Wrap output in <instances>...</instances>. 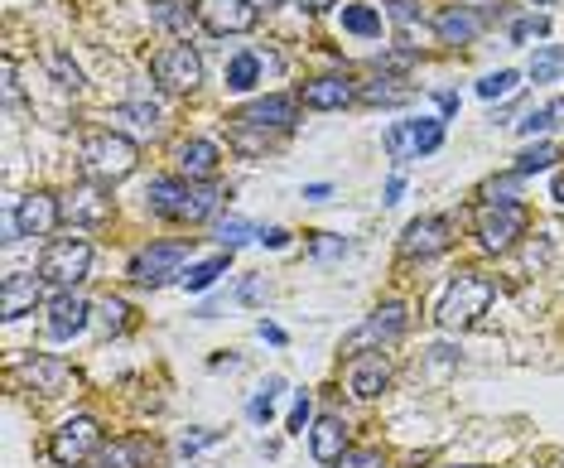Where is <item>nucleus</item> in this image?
Masks as SVG:
<instances>
[{
    "mask_svg": "<svg viewBox=\"0 0 564 468\" xmlns=\"http://www.w3.org/2000/svg\"><path fill=\"white\" fill-rule=\"evenodd\" d=\"M145 198H150V213H160V218L203 222L208 213H217L222 189L217 184H188V179H155L145 189Z\"/></svg>",
    "mask_w": 564,
    "mask_h": 468,
    "instance_id": "2",
    "label": "nucleus"
},
{
    "mask_svg": "<svg viewBox=\"0 0 564 468\" xmlns=\"http://www.w3.org/2000/svg\"><path fill=\"white\" fill-rule=\"evenodd\" d=\"M126 300H102L97 304V324H102V333H121L126 329Z\"/></svg>",
    "mask_w": 564,
    "mask_h": 468,
    "instance_id": "33",
    "label": "nucleus"
},
{
    "mask_svg": "<svg viewBox=\"0 0 564 468\" xmlns=\"http://www.w3.org/2000/svg\"><path fill=\"white\" fill-rule=\"evenodd\" d=\"M560 68H564V49H555V44H550V49H540V54L531 58V78H536V83H550Z\"/></svg>",
    "mask_w": 564,
    "mask_h": 468,
    "instance_id": "32",
    "label": "nucleus"
},
{
    "mask_svg": "<svg viewBox=\"0 0 564 468\" xmlns=\"http://www.w3.org/2000/svg\"><path fill=\"white\" fill-rule=\"evenodd\" d=\"M295 116H299V107H295V97H256L251 107H242L232 121L237 126H256V131H290L295 126Z\"/></svg>",
    "mask_w": 564,
    "mask_h": 468,
    "instance_id": "15",
    "label": "nucleus"
},
{
    "mask_svg": "<svg viewBox=\"0 0 564 468\" xmlns=\"http://www.w3.org/2000/svg\"><path fill=\"white\" fill-rule=\"evenodd\" d=\"M516 184H521V174L511 169L507 179H492V184H487L483 198H487V203H516V198H511V193H516Z\"/></svg>",
    "mask_w": 564,
    "mask_h": 468,
    "instance_id": "37",
    "label": "nucleus"
},
{
    "mask_svg": "<svg viewBox=\"0 0 564 468\" xmlns=\"http://www.w3.org/2000/svg\"><path fill=\"white\" fill-rule=\"evenodd\" d=\"M362 97H367V102H401L405 92H401V87H386V83H372V87H367V92H362Z\"/></svg>",
    "mask_w": 564,
    "mask_h": 468,
    "instance_id": "41",
    "label": "nucleus"
},
{
    "mask_svg": "<svg viewBox=\"0 0 564 468\" xmlns=\"http://www.w3.org/2000/svg\"><path fill=\"white\" fill-rule=\"evenodd\" d=\"M217 160H222V155H217L213 140H184V145H179V169H184L188 179H208L217 169Z\"/></svg>",
    "mask_w": 564,
    "mask_h": 468,
    "instance_id": "24",
    "label": "nucleus"
},
{
    "mask_svg": "<svg viewBox=\"0 0 564 468\" xmlns=\"http://www.w3.org/2000/svg\"><path fill=\"white\" fill-rule=\"evenodd\" d=\"M256 15H261L256 0H198V20L213 34H246Z\"/></svg>",
    "mask_w": 564,
    "mask_h": 468,
    "instance_id": "9",
    "label": "nucleus"
},
{
    "mask_svg": "<svg viewBox=\"0 0 564 468\" xmlns=\"http://www.w3.org/2000/svg\"><path fill=\"white\" fill-rule=\"evenodd\" d=\"M386 5H391V15H396L401 25H410V20L420 15V10H415V0H386Z\"/></svg>",
    "mask_w": 564,
    "mask_h": 468,
    "instance_id": "44",
    "label": "nucleus"
},
{
    "mask_svg": "<svg viewBox=\"0 0 564 468\" xmlns=\"http://www.w3.org/2000/svg\"><path fill=\"white\" fill-rule=\"evenodd\" d=\"M343 29L362 34V39H376L381 34V15H376L372 5H343Z\"/></svg>",
    "mask_w": 564,
    "mask_h": 468,
    "instance_id": "28",
    "label": "nucleus"
},
{
    "mask_svg": "<svg viewBox=\"0 0 564 468\" xmlns=\"http://www.w3.org/2000/svg\"><path fill=\"white\" fill-rule=\"evenodd\" d=\"M87 300L82 295H73V290H63V295H54L49 300V333L54 338H73V333L87 329Z\"/></svg>",
    "mask_w": 564,
    "mask_h": 468,
    "instance_id": "19",
    "label": "nucleus"
},
{
    "mask_svg": "<svg viewBox=\"0 0 564 468\" xmlns=\"http://www.w3.org/2000/svg\"><path fill=\"white\" fill-rule=\"evenodd\" d=\"M526 232V208L521 203H487L478 213V242L483 251H511Z\"/></svg>",
    "mask_w": 564,
    "mask_h": 468,
    "instance_id": "7",
    "label": "nucleus"
},
{
    "mask_svg": "<svg viewBox=\"0 0 564 468\" xmlns=\"http://www.w3.org/2000/svg\"><path fill=\"white\" fill-rule=\"evenodd\" d=\"M333 468H386V459H381L376 449H348Z\"/></svg>",
    "mask_w": 564,
    "mask_h": 468,
    "instance_id": "38",
    "label": "nucleus"
},
{
    "mask_svg": "<svg viewBox=\"0 0 564 468\" xmlns=\"http://www.w3.org/2000/svg\"><path fill=\"white\" fill-rule=\"evenodd\" d=\"M44 300V276H25V271H10L0 280V319H25L34 314Z\"/></svg>",
    "mask_w": 564,
    "mask_h": 468,
    "instance_id": "14",
    "label": "nucleus"
},
{
    "mask_svg": "<svg viewBox=\"0 0 564 468\" xmlns=\"http://www.w3.org/2000/svg\"><path fill=\"white\" fill-rule=\"evenodd\" d=\"M92 454H102V425L92 415H73L49 435V459L54 464H82Z\"/></svg>",
    "mask_w": 564,
    "mask_h": 468,
    "instance_id": "5",
    "label": "nucleus"
},
{
    "mask_svg": "<svg viewBox=\"0 0 564 468\" xmlns=\"http://www.w3.org/2000/svg\"><path fill=\"white\" fill-rule=\"evenodd\" d=\"M309 449H314L319 464H338L348 454V425L338 415H319L314 430H309Z\"/></svg>",
    "mask_w": 564,
    "mask_h": 468,
    "instance_id": "17",
    "label": "nucleus"
},
{
    "mask_svg": "<svg viewBox=\"0 0 564 468\" xmlns=\"http://www.w3.org/2000/svg\"><path fill=\"white\" fill-rule=\"evenodd\" d=\"M540 34H550V20H545V15H526V20H516V25H511V39H516V44L540 39Z\"/></svg>",
    "mask_w": 564,
    "mask_h": 468,
    "instance_id": "36",
    "label": "nucleus"
},
{
    "mask_svg": "<svg viewBox=\"0 0 564 468\" xmlns=\"http://www.w3.org/2000/svg\"><path fill=\"white\" fill-rule=\"evenodd\" d=\"M299 10H314V15H319V10H328V5H333V0H295Z\"/></svg>",
    "mask_w": 564,
    "mask_h": 468,
    "instance_id": "47",
    "label": "nucleus"
},
{
    "mask_svg": "<svg viewBox=\"0 0 564 468\" xmlns=\"http://www.w3.org/2000/svg\"><path fill=\"white\" fill-rule=\"evenodd\" d=\"M348 102H352L348 78H314V83H304V107L333 111V107H348Z\"/></svg>",
    "mask_w": 564,
    "mask_h": 468,
    "instance_id": "22",
    "label": "nucleus"
},
{
    "mask_svg": "<svg viewBox=\"0 0 564 468\" xmlns=\"http://www.w3.org/2000/svg\"><path fill=\"white\" fill-rule=\"evenodd\" d=\"M507 92H516V73H511V68L487 73L483 83H478V97H487V102H492V97H507Z\"/></svg>",
    "mask_w": 564,
    "mask_h": 468,
    "instance_id": "34",
    "label": "nucleus"
},
{
    "mask_svg": "<svg viewBox=\"0 0 564 468\" xmlns=\"http://www.w3.org/2000/svg\"><path fill=\"white\" fill-rule=\"evenodd\" d=\"M217 237L227 242V247H242L246 237H251V222H242V218H227L222 227H217Z\"/></svg>",
    "mask_w": 564,
    "mask_h": 468,
    "instance_id": "39",
    "label": "nucleus"
},
{
    "mask_svg": "<svg viewBox=\"0 0 564 468\" xmlns=\"http://www.w3.org/2000/svg\"><path fill=\"white\" fill-rule=\"evenodd\" d=\"M405 329H410V309L405 304H381V309H372V319L348 338V353H362L372 343H396Z\"/></svg>",
    "mask_w": 564,
    "mask_h": 468,
    "instance_id": "11",
    "label": "nucleus"
},
{
    "mask_svg": "<svg viewBox=\"0 0 564 468\" xmlns=\"http://www.w3.org/2000/svg\"><path fill=\"white\" fill-rule=\"evenodd\" d=\"M270 406H275V401H270L266 391H261V396H256V401H251V406H246V415H251V420H256V425H261V420H270Z\"/></svg>",
    "mask_w": 564,
    "mask_h": 468,
    "instance_id": "43",
    "label": "nucleus"
},
{
    "mask_svg": "<svg viewBox=\"0 0 564 468\" xmlns=\"http://www.w3.org/2000/svg\"><path fill=\"white\" fill-rule=\"evenodd\" d=\"M256 5H280V0H256Z\"/></svg>",
    "mask_w": 564,
    "mask_h": 468,
    "instance_id": "50",
    "label": "nucleus"
},
{
    "mask_svg": "<svg viewBox=\"0 0 564 468\" xmlns=\"http://www.w3.org/2000/svg\"><path fill=\"white\" fill-rule=\"evenodd\" d=\"M150 73L169 92H193V87L203 83V58L193 54L188 44H169V49H160V54L150 58Z\"/></svg>",
    "mask_w": 564,
    "mask_h": 468,
    "instance_id": "6",
    "label": "nucleus"
},
{
    "mask_svg": "<svg viewBox=\"0 0 564 468\" xmlns=\"http://www.w3.org/2000/svg\"><path fill=\"white\" fill-rule=\"evenodd\" d=\"M555 121H564V97H555V102H550L545 111H531V116H521V121H516V131H521V136H536V131H550Z\"/></svg>",
    "mask_w": 564,
    "mask_h": 468,
    "instance_id": "30",
    "label": "nucleus"
},
{
    "mask_svg": "<svg viewBox=\"0 0 564 468\" xmlns=\"http://www.w3.org/2000/svg\"><path fill=\"white\" fill-rule=\"evenodd\" d=\"M550 193H555V203H564V174H555V189Z\"/></svg>",
    "mask_w": 564,
    "mask_h": 468,
    "instance_id": "49",
    "label": "nucleus"
},
{
    "mask_svg": "<svg viewBox=\"0 0 564 468\" xmlns=\"http://www.w3.org/2000/svg\"><path fill=\"white\" fill-rule=\"evenodd\" d=\"M261 338H266V343H275V348H280V343H285V329H275V324H261Z\"/></svg>",
    "mask_w": 564,
    "mask_h": 468,
    "instance_id": "45",
    "label": "nucleus"
},
{
    "mask_svg": "<svg viewBox=\"0 0 564 468\" xmlns=\"http://www.w3.org/2000/svg\"><path fill=\"white\" fill-rule=\"evenodd\" d=\"M261 391H266L270 401H275V396H280V391H285V382H280V377H270V382H266V386H261Z\"/></svg>",
    "mask_w": 564,
    "mask_h": 468,
    "instance_id": "48",
    "label": "nucleus"
},
{
    "mask_svg": "<svg viewBox=\"0 0 564 468\" xmlns=\"http://www.w3.org/2000/svg\"><path fill=\"white\" fill-rule=\"evenodd\" d=\"M150 20L164 29H174V34H188V29H193V15H188V5H179V0H155V5H150Z\"/></svg>",
    "mask_w": 564,
    "mask_h": 468,
    "instance_id": "27",
    "label": "nucleus"
},
{
    "mask_svg": "<svg viewBox=\"0 0 564 468\" xmlns=\"http://www.w3.org/2000/svg\"><path fill=\"white\" fill-rule=\"evenodd\" d=\"M434 29H439V39H444V44H473V39H478V29H483V20H478L473 10L454 5V10H444V15L434 20Z\"/></svg>",
    "mask_w": 564,
    "mask_h": 468,
    "instance_id": "23",
    "label": "nucleus"
},
{
    "mask_svg": "<svg viewBox=\"0 0 564 468\" xmlns=\"http://www.w3.org/2000/svg\"><path fill=\"white\" fill-rule=\"evenodd\" d=\"M135 140L116 136V131H97V136L82 140V174L87 179H102V184H111V179H126L135 169Z\"/></svg>",
    "mask_w": 564,
    "mask_h": 468,
    "instance_id": "3",
    "label": "nucleus"
},
{
    "mask_svg": "<svg viewBox=\"0 0 564 468\" xmlns=\"http://www.w3.org/2000/svg\"><path fill=\"white\" fill-rule=\"evenodd\" d=\"M222 271H227V256H213V261H198V266H193V271L184 276V290H208V285H213V280L222 276Z\"/></svg>",
    "mask_w": 564,
    "mask_h": 468,
    "instance_id": "31",
    "label": "nucleus"
},
{
    "mask_svg": "<svg viewBox=\"0 0 564 468\" xmlns=\"http://www.w3.org/2000/svg\"><path fill=\"white\" fill-rule=\"evenodd\" d=\"M492 300H497V285H492V276H483V271H463V276H454V285L444 290V300H439V329H473L478 319H483L487 309H492Z\"/></svg>",
    "mask_w": 564,
    "mask_h": 468,
    "instance_id": "1",
    "label": "nucleus"
},
{
    "mask_svg": "<svg viewBox=\"0 0 564 468\" xmlns=\"http://www.w3.org/2000/svg\"><path fill=\"white\" fill-rule=\"evenodd\" d=\"M116 121H126L140 136H155L160 131V107L155 102H126V107H116Z\"/></svg>",
    "mask_w": 564,
    "mask_h": 468,
    "instance_id": "26",
    "label": "nucleus"
},
{
    "mask_svg": "<svg viewBox=\"0 0 564 468\" xmlns=\"http://www.w3.org/2000/svg\"><path fill=\"white\" fill-rule=\"evenodd\" d=\"M155 464V444L145 435H126V440H111L97 454V468H150Z\"/></svg>",
    "mask_w": 564,
    "mask_h": 468,
    "instance_id": "18",
    "label": "nucleus"
},
{
    "mask_svg": "<svg viewBox=\"0 0 564 468\" xmlns=\"http://www.w3.org/2000/svg\"><path fill=\"white\" fill-rule=\"evenodd\" d=\"M386 386H391V362L381 358V353H357V358L348 362V391L352 396L376 401Z\"/></svg>",
    "mask_w": 564,
    "mask_h": 468,
    "instance_id": "16",
    "label": "nucleus"
},
{
    "mask_svg": "<svg viewBox=\"0 0 564 468\" xmlns=\"http://www.w3.org/2000/svg\"><path fill=\"white\" fill-rule=\"evenodd\" d=\"M49 68L58 73V87H68V92H82V73H78V63H68V54H54V58H49Z\"/></svg>",
    "mask_w": 564,
    "mask_h": 468,
    "instance_id": "35",
    "label": "nucleus"
},
{
    "mask_svg": "<svg viewBox=\"0 0 564 468\" xmlns=\"http://www.w3.org/2000/svg\"><path fill=\"white\" fill-rule=\"evenodd\" d=\"M449 242H454V222L449 218H415L410 227H405L401 237V256H439V251H449Z\"/></svg>",
    "mask_w": 564,
    "mask_h": 468,
    "instance_id": "12",
    "label": "nucleus"
},
{
    "mask_svg": "<svg viewBox=\"0 0 564 468\" xmlns=\"http://www.w3.org/2000/svg\"><path fill=\"white\" fill-rule=\"evenodd\" d=\"M444 145V121H401L386 131V150L396 160H410V155H430Z\"/></svg>",
    "mask_w": 564,
    "mask_h": 468,
    "instance_id": "10",
    "label": "nucleus"
},
{
    "mask_svg": "<svg viewBox=\"0 0 564 468\" xmlns=\"http://www.w3.org/2000/svg\"><path fill=\"white\" fill-rule=\"evenodd\" d=\"M261 242H266V247H285V232H280V227H270V232H261Z\"/></svg>",
    "mask_w": 564,
    "mask_h": 468,
    "instance_id": "46",
    "label": "nucleus"
},
{
    "mask_svg": "<svg viewBox=\"0 0 564 468\" xmlns=\"http://www.w3.org/2000/svg\"><path fill=\"white\" fill-rule=\"evenodd\" d=\"M261 68H266V54H237L232 63H227V87L232 92H251V87L261 83Z\"/></svg>",
    "mask_w": 564,
    "mask_h": 468,
    "instance_id": "25",
    "label": "nucleus"
},
{
    "mask_svg": "<svg viewBox=\"0 0 564 468\" xmlns=\"http://www.w3.org/2000/svg\"><path fill=\"white\" fill-rule=\"evenodd\" d=\"M20 377H25V382L34 386L39 396H58V391L68 386V377H73V372H68V362H63V358H49V353H34V358H29L25 367H20Z\"/></svg>",
    "mask_w": 564,
    "mask_h": 468,
    "instance_id": "20",
    "label": "nucleus"
},
{
    "mask_svg": "<svg viewBox=\"0 0 564 468\" xmlns=\"http://www.w3.org/2000/svg\"><path fill=\"white\" fill-rule=\"evenodd\" d=\"M87 266H92V247L82 237H58L39 256V276L58 290H73L78 280H87Z\"/></svg>",
    "mask_w": 564,
    "mask_h": 468,
    "instance_id": "4",
    "label": "nucleus"
},
{
    "mask_svg": "<svg viewBox=\"0 0 564 468\" xmlns=\"http://www.w3.org/2000/svg\"><path fill=\"white\" fill-rule=\"evenodd\" d=\"M63 218L73 227H97V222L111 218V198H102L97 189H73L63 198Z\"/></svg>",
    "mask_w": 564,
    "mask_h": 468,
    "instance_id": "21",
    "label": "nucleus"
},
{
    "mask_svg": "<svg viewBox=\"0 0 564 468\" xmlns=\"http://www.w3.org/2000/svg\"><path fill=\"white\" fill-rule=\"evenodd\" d=\"M555 160H560V150H555V145H526V150L516 155V174L526 179V174H536V169H550Z\"/></svg>",
    "mask_w": 564,
    "mask_h": 468,
    "instance_id": "29",
    "label": "nucleus"
},
{
    "mask_svg": "<svg viewBox=\"0 0 564 468\" xmlns=\"http://www.w3.org/2000/svg\"><path fill=\"white\" fill-rule=\"evenodd\" d=\"M217 440H222L217 430H198V435H188L184 440V454H198V449H208V444H217Z\"/></svg>",
    "mask_w": 564,
    "mask_h": 468,
    "instance_id": "42",
    "label": "nucleus"
},
{
    "mask_svg": "<svg viewBox=\"0 0 564 468\" xmlns=\"http://www.w3.org/2000/svg\"><path fill=\"white\" fill-rule=\"evenodd\" d=\"M184 261H188L184 242H155V247H145L131 261V280H140V285H164L169 276L184 271Z\"/></svg>",
    "mask_w": 564,
    "mask_h": 468,
    "instance_id": "8",
    "label": "nucleus"
},
{
    "mask_svg": "<svg viewBox=\"0 0 564 468\" xmlns=\"http://www.w3.org/2000/svg\"><path fill=\"white\" fill-rule=\"evenodd\" d=\"M309 411H314V406H309V396L299 391V396H295V411H290V435H304V425H309Z\"/></svg>",
    "mask_w": 564,
    "mask_h": 468,
    "instance_id": "40",
    "label": "nucleus"
},
{
    "mask_svg": "<svg viewBox=\"0 0 564 468\" xmlns=\"http://www.w3.org/2000/svg\"><path fill=\"white\" fill-rule=\"evenodd\" d=\"M63 218V203H58L54 193H25L20 198V208H15V232L20 237H49Z\"/></svg>",
    "mask_w": 564,
    "mask_h": 468,
    "instance_id": "13",
    "label": "nucleus"
}]
</instances>
